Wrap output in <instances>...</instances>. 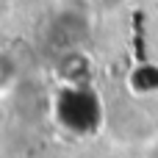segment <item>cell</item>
<instances>
[{"instance_id":"obj_1","label":"cell","mask_w":158,"mask_h":158,"mask_svg":"<svg viewBox=\"0 0 158 158\" xmlns=\"http://www.w3.org/2000/svg\"><path fill=\"white\" fill-rule=\"evenodd\" d=\"M56 119L67 133L92 136L103 125V100L86 83H67L56 97Z\"/></svg>"}]
</instances>
